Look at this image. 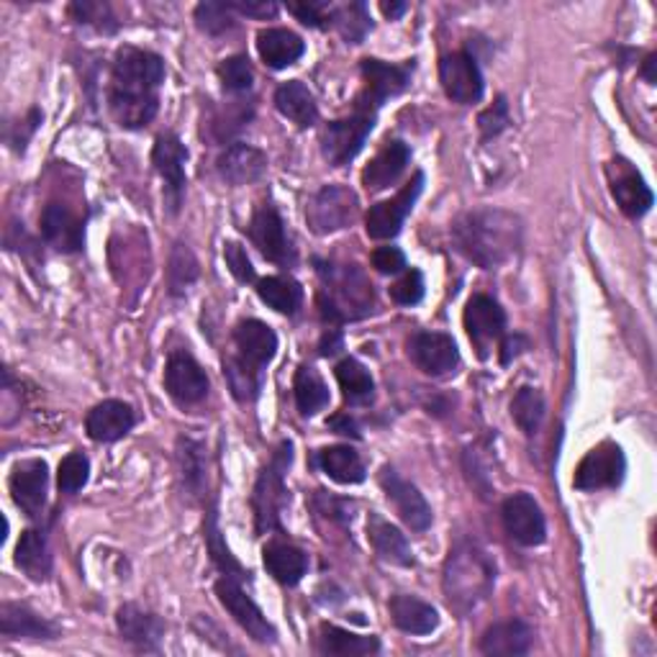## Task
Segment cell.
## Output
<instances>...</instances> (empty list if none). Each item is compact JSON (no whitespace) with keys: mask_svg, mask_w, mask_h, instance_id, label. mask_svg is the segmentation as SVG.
I'll list each match as a JSON object with an SVG mask.
<instances>
[{"mask_svg":"<svg viewBox=\"0 0 657 657\" xmlns=\"http://www.w3.org/2000/svg\"><path fill=\"white\" fill-rule=\"evenodd\" d=\"M165 80V62L140 47H121L113 57L109 105L113 119L124 129L152 124L160 109V85Z\"/></svg>","mask_w":657,"mask_h":657,"instance_id":"obj_1","label":"cell"},{"mask_svg":"<svg viewBox=\"0 0 657 657\" xmlns=\"http://www.w3.org/2000/svg\"><path fill=\"white\" fill-rule=\"evenodd\" d=\"M458 253L478 267H499L522 245V222L509 211L483 208L462 214L452 224Z\"/></svg>","mask_w":657,"mask_h":657,"instance_id":"obj_2","label":"cell"},{"mask_svg":"<svg viewBox=\"0 0 657 657\" xmlns=\"http://www.w3.org/2000/svg\"><path fill=\"white\" fill-rule=\"evenodd\" d=\"M493 583H496V565L481 545L462 540L450 550L442 588L452 612L460 616L475 612L491 596Z\"/></svg>","mask_w":657,"mask_h":657,"instance_id":"obj_3","label":"cell"},{"mask_svg":"<svg viewBox=\"0 0 657 657\" xmlns=\"http://www.w3.org/2000/svg\"><path fill=\"white\" fill-rule=\"evenodd\" d=\"M324 280H327L329 298L321 296V314L329 321H347L360 319L376 306V296H372V286L365 275L357 270L355 265L342 267V270H321Z\"/></svg>","mask_w":657,"mask_h":657,"instance_id":"obj_4","label":"cell"},{"mask_svg":"<svg viewBox=\"0 0 657 657\" xmlns=\"http://www.w3.org/2000/svg\"><path fill=\"white\" fill-rule=\"evenodd\" d=\"M294 460V444L283 442L259 473L253 493L257 534L280 530V511L286 506V473Z\"/></svg>","mask_w":657,"mask_h":657,"instance_id":"obj_5","label":"cell"},{"mask_svg":"<svg viewBox=\"0 0 657 657\" xmlns=\"http://www.w3.org/2000/svg\"><path fill=\"white\" fill-rule=\"evenodd\" d=\"M376 109L370 105L357 103L352 116L331 121V124L324 129L321 136V150L324 157H327L335 167H342L347 162H352L357 154H360L365 140H368L372 126H376Z\"/></svg>","mask_w":657,"mask_h":657,"instance_id":"obj_6","label":"cell"},{"mask_svg":"<svg viewBox=\"0 0 657 657\" xmlns=\"http://www.w3.org/2000/svg\"><path fill=\"white\" fill-rule=\"evenodd\" d=\"M357 211H360V203H357V196L350 188H345V185H327V188H321L308 201L306 222L314 234H321L324 237V234L347 229L357 218Z\"/></svg>","mask_w":657,"mask_h":657,"instance_id":"obj_7","label":"cell"},{"mask_svg":"<svg viewBox=\"0 0 657 657\" xmlns=\"http://www.w3.org/2000/svg\"><path fill=\"white\" fill-rule=\"evenodd\" d=\"M216 596L226 612L232 614V619L237 622L239 627L255 639V643H263V645L275 643L278 632H275L270 622H267L263 608H259L253 598L245 594V588L239 586V581L234 578V575H224V578L216 583Z\"/></svg>","mask_w":657,"mask_h":657,"instance_id":"obj_8","label":"cell"},{"mask_svg":"<svg viewBox=\"0 0 657 657\" xmlns=\"http://www.w3.org/2000/svg\"><path fill=\"white\" fill-rule=\"evenodd\" d=\"M624 470H627V460H624L619 444L602 442L581 460L573 483L578 491L614 489L624 481Z\"/></svg>","mask_w":657,"mask_h":657,"instance_id":"obj_9","label":"cell"},{"mask_svg":"<svg viewBox=\"0 0 657 657\" xmlns=\"http://www.w3.org/2000/svg\"><path fill=\"white\" fill-rule=\"evenodd\" d=\"M424 191V173L413 175V181L409 185L396 193L391 201L378 203L368 211V218H365V229H368L370 239H393L396 234L401 232V226L406 222V216L411 214L413 203Z\"/></svg>","mask_w":657,"mask_h":657,"instance_id":"obj_10","label":"cell"},{"mask_svg":"<svg viewBox=\"0 0 657 657\" xmlns=\"http://www.w3.org/2000/svg\"><path fill=\"white\" fill-rule=\"evenodd\" d=\"M152 162L162 181H165V201L170 214H177L185 196V162H188V150H185V144L175 134H160L152 150Z\"/></svg>","mask_w":657,"mask_h":657,"instance_id":"obj_11","label":"cell"},{"mask_svg":"<svg viewBox=\"0 0 657 657\" xmlns=\"http://www.w3.org/2000/svg\"><path fill=\"white\" fill-rule=\"evenodd\" d=\"M501 519L509 537L524 547H537L547 537V522L537 501L530 493H514L501 506Z\"/></svg>","mask_w":657,"mask_h":657,"instance_id":"obj_12","label":"cell"},{"mask_svg":"<svg viewBox=\"0 0 657 657\" xmlns=\"http://www.w3.org/2000/svg\"><path fill=\"white\" fill-rule=\"evenodd\" d=\"M462 321H465L470 342L475 345L478 355L485 360L493 342H499V339L504 337V329H506L504 308L493 301L491 296H473L465 306V316H462Z\"/></svg>","mask_w":657,"mask_h":657,"instance_id":"obj_13","label":"cell"},{"mask_svg":"<svg viewBox=\"0 0 657 657\" xmlns=\"http://www.w3.org/2000/svg\"><path fill=\"white\" fill-rule=\"evenodd\" d=\"M440 80L450 101L468 105L483 99V75L468 52H452L448 57H442Z\"/></svg>","mask_w":657,"mask_h":657,"instance_id":"obj_14","label":"cell"},{"mask_svg":"<svg viewBox=\"0 0 657 657\" xmlns=\"http://www.w3.org/2000/svg\"><path fill=\"white\" fill-rule=\"evenodd\" d=\"M165 388L170 399L181 406H196L208 396V376L188 352L170 355L165 368Z\"/></svg>","mask_w":657,"mask_h":657,"instance_id":"obj_15","label":"cell"},{"mask_svg":"<svg viewBox=\"0 0 657 657\" xmlns=\"http://www.w3.org/2000/svg\"><path fill=\"white\" fill-rule=\"evenodd\" d=\"M409 355L413 365L427 376H448L460 365V352L455 339L442 331H421L409 342Z\"/></svg>","mask_w":657,"mask_h":657,"instance_id":"obj_16","label":"cell"},{"mask_svg":"<svg viewBox=\"0 0 657 657\" xmlns=\"http://www.w3.org/2000/svg\"><path fill=\"white\" fill-rule=\"evenodd\" d=\"M380 485H383L388 501H391L396 511H399V516L413 532H424L432 526V506L427 504V499L421 496L417 485L403 481L393 468H383Z\"/></svg>","mask_w":657,"mask_h":657,"instance_id":"obj_17","label":"cell"},{"mask_svg":"<svg viewBox=\"0 0 657 657\" xmlns=\"http://www.w3.org/2000/svg\"><path fill=\"white\" fill-rule=\"evenodd\" d=\"M608 175H612L614 201L619 203V208L629 218L645 216L653 208L655 196L650 185L645 183V177L627 160H614L612 167H608Z\"/></svg>","mask_w":657,"mask_h":657,"instance_id":"obj_18","label":"cell"},{"mask_svg":"<svg viewBox=\"0 0 657 657\" xmlns=\"http://www.w3.org/2000/svg\"><path fill=\"white\" fill-rule=\"evenodd\" d=\"M362 75L368 83V91L360 99V103L370 109H380L383 101L403 93L411 83V64H388L380 60H362Z\"/></svg>","mask_w":657,"mask_h":657,"instance_id":"obj_19","label":"cell"},{"mask_svg":"<svg viewBox=\"0 0 657 657\" xmlns=\"http://www.w3.org/2000/svg\"><path fill=\"white\" fill-rule=\"evenodd\" d=\"M47 483H50V470L44 460H23L11 473V496L16 506L27 511L29 516H39L47 501Z\"/></svg>","mask_w":657,"mask_h":657,"instance_id":"obj_20","label":"cell"},{"mask_svg":"<svg viewBox=\"0 0 657 657\" xmlns=\"http://www.w3.org/2000/svg\"><path fill=\"white\" fill-rule=\"evenodd\" d=\"M116 627L129 645L144 653H157L162 637H165V622L136 604H124L119 608Z\"/></svg>","mask_w":657,"mask_h":657,"instance_id":"obj_21","label":"cell"},{"mask_svg":"<svg viewBox=\"0 0 657 657\" xmlns=\"http://www.w3.org/2000/svg\"><path fill=\"white\" fill-rule=\"evenodd\" d=\"M249 239H253V245L263 253V257L270 259V263H278V265L294 263V249L288 245L286 226H283V218L273 206H263L253 216V224H249Z\"/></svg>","mask_w":657,"mask_h":657,"instance_id":"obj_22","label":"cell"},{"mask_svg":"<svg viewBox=\"0 0 657 657\" xmlns=\"http://www.w3.org/2000/svg\"><path fill=\"white\" fill-rule=\"evenodd\" d=\"M134 424H136V417L132 406L116 399L93 406L85 419L88 437L95 442H116L121 437L132 432Z\"/></svg>","mask_w":657,"mask_h":657,"instance_id":"obj_23","label":"cell"},{"mask_svg":"<svg viewBox=\"0 0 657 657\" xmlns=\"http://www.w3.org/2000/svg\"><path fill=\"white\" fill-rule=\"evenodd\" d=\"M42 234L47 245L60 249V253H78L85 239L83 222L72 214L70 206H64V203H57V201L47 203L42 214Z\"/></svg>","mask_w":657,"mask_h":657,"instance_id":"obj_24","label":"cell"},{"mask_svg":"<svg viewBox=\"0 0 657 657\" xmlns=\"http://www.w3.org/2000/svg\"><path fill=\"white\" fill-rule=\"evenodd\" d=\"M534 645V629L522 619L499 622L485 629L481 637V653L496 657H516L526 655Z\"/></svg>","mask_w":657,"mask_h":657,"instance_id":"obj_25","label":"cell"},{"mask_svg":"<svg viewBox=\"0 0 657 657\" xmlns=\"http://www.w3.org/2000/svg\"><path fill=\"white\" fill-rule=\"evenodd\" d=\"M234 345H237L242 360L255 365L257 370H263L273 360L275 352H278V337H275V331L257 319H245L237 324V329H234Z\"/></svg>","mask_w":657,"mask_h":657,"instance_id":"obj_26","label":"cell"},{"mask_svg":"<svg viewBox=\"0 0 657 657\" xmlns=\"http://www.w3.org/2000/svg\"><path fill=\"white\" fill-rule=\"evenodd\" d=\"M411 150L406 147L403 142H388L383 150H380L368 167L362 170V185L368 191H386L388 185L399 181L401 173L409 165Z\"/></svg>","mask_w":657,"mask_h":657,"instance_id":"obj_27","label":"cell"},{"mask_svg":"<svg viewBox=\"0 0 657 657\" xmlns=\"http://www.w3.org/2000/svg\"><path fill=\"white\" fill-rule=\"evenodd\" d=\"M267 170V157L249 144H232L218 157V175L232 185H249L259 181Z\"/></svg>","mask_w":657,"mask_h":657,"instance_id":"obj_28","label":"cell"},{"mask_svg":"<svg viewBox=\"0 0 657 657\" xmlns=\"http://www.w3.org/2000/svg\"><path fill=\"white\" fill-rule=\"evenodd\" d=\"M257 52L267 68L283 70L301 60L306 44L301 37L288 29H263L257 34Z\"/></svg>","mask_w":657,"mask_h":657,"instance_id":"obj_29","label":"cell"},{"mask_svg":"<svg viewBox=\"0 0 657 657\" xmlns=\"http://www.w3.org/2000/svg\"><path fill=\"white\" fill-rule=\"evenodd\" d=\"M0 632L8 639H54L57 627L29 606L3 604L0 606Z\"/></svg>","mask_w":657,"mask_h":657,"instance_id":"obj_30","label":"cell"},{"mask_svg":"<svg viewBox=\"0 0 657 657\" xmlns=\"http://www.w3.org/2000/svg\"><path fill=\"white\" fill-rule=\"evenodd\" d=\"M393 624L406 635H432L440 627V614L432 604L421 602L413 596H393L391 598Z\"/></svg>","mask_w":657,"mask_h":657,"instance_id":"obj_31","label":"cell"},{"mask_svg":"<svg viewBox=\"0 0 657 657\" xmlns=\"http://www.w3.org/2000/svg\"><path fill=\"white\" fill-rule=\"evenodd\" d=\"M263 560L267 573L278 583H283V586H296V583H301L308 571V557L304 550L288 545V542H270V545L263 550Z\"/></svg>","mask_w":657,"mask_h":657,"instance_id":"obj_32","label":"cell"},{"mask_svg":"<svg viewBox=\"0 0 657 657\" xmlns=\"http://www.w3.org/2000/svg\"><path fill=\"white\" fill-rule=\"evenodd\" d=\"M380 650L378 637H360L355 632L339 629L335 624H321L319 637H316V653L337 655V657H357L372 655Z\"/></svg>","mask_w":657,"mask_h":657,"instance_id":"obj_33","label":"cell"},{"mask_svg":"<svg viewBox=\"0 0 657 657\" xmlns=\"http://www.w3.org/2000/svg\"><path fill=\"white\" fill-rule=\"evenodd\" d=\"M275 105H278L283 116L290 119L301 129L314 126L316 119H319V105H316L314 93L308 91L301 80L283 83L278 91H275Z\"/></svg>","mask_w":657,"mask_h":657,"instance_id":"obj_34","label":"cell"},{"mask_svg":"<svg viewBox=\"0 0 657 657\" xmlns=\"http://www.w3.org/2000/svg\"><path fill=\"white\" fill-rule=\"evenodd\" d=\"M177 470H181V485L191 499H201L206 491V450L198 440L181 437L177 440Z\"/></svg>","mask_w":657,"mask_h":657,"instance_id":"obj_35","label":"cell"},{"mask_svg":"<svg viewBox=\"0 0 657 657\" xmlns=\"http://www.w3.org/2000/svg\"><path fill=\"white\" fill-rule=\"evenodd\" d=\"M368 537L376 547V553L391 565H401V567H411L413 565V555L409 547V540L403 537V532L399 526L388 524L386 519H380L372 514L368 522Z\"/></svg>","mask_w":657,"mask_h":657,"instance_id":"obj_36","label":"cell"},{"mask_svg":"<svg viewBox=\"0 0 657 657\" xmlns=\"http://www.w3.org/2000/svg\"><path fill=\"white\" fill-rule=\"evenodd\" d=\"M16 565L29 575L31 581H47L52 573V555L47 537L39 530H27L16 545Z\"/></svg>","mask_w":657,"mask_h":657,"instance_id":"obj_37","label":"cell"},{"mask_svg":"<svg viewBox=\"0 0 657 657\" xmlns=\"http://www.w3.org/2000/svg\"><path fill=\"white\" fill-rule=\"evenodd\" d=\"M319 465L324 473H327L335 483L342 485H355L365 481V465L360 455L352 448H345V444H337V448H327L319 452Z\"/></svg>","mask_w":657,"mask_h":657,"instance_id":"obj_38","label":"cell"},{"mask_svg":"<svg viewBox=\"0 0 657 657\" xmlns=\"http://www.w3.org/2000/svg\"><path fill=\"white\" fill-rule=\"evenodd\" d=\"M257 296L278 314L294 316L304 304V288L288 275H270L257 283Z\"/></svg>","mask_w":657,"mask_h":657,"instance_id":"obj_39","label":"cell"},{"mask_svg":"<svg viewBox=\"0 0 657 657\" xmlns=\"http://www.w3.org/2000/svg\"><path fill=\"white\" fill-rule=\"evenodd\" d=\"M294 393H296L298 411H301L304 417H314V413H319L321 409H327L329 406L327 383H324L319 372H316L314 368H308V365L298 368Z\"/></svg>","mask_w":657,"mask_h":657,"instance_id":"obj_40","label":"cell"},{"mask_svg":"<svg viewBox=\"0 0 657 657\" xmlns=\"http://www.w3.org/2000/svg\"><path fill=\"white\" fill-rule=\"evenodd\" d=\"M545 396H542L537 388L526 386L514 396V401H511V417H514L516 427L522 429L526 437H534L540 432L542 421H545Z\"/></svg>","mask_w":657,"mask_h":657,"instance_id":"obj_41","label":"cell"},{"mask_svg":"<svg viewBox=\"0 0 657 657\" xmlns=\"http://www.w3.org/2000/svg\"><path fill=\"white\" fill-rule=\"evenodd\" d=\"M335 376H337L339 388H342L345 399L350 403H368L372 399L376 383H372L370 372L362 362H357V360H352V357H347V360H342L337 365Z\"/></svg>","mask_w":657,"mask_h":657,"instance_id":"obj_42","label":"cell"},{"mask_svg":"<svg viewBox=\"0 0 657 657\" xmlns=\"http://www.w3.org/2000/svg\"><path fill=\"white\" fill-rule=\"evenodd\" d=\"M224 376L229 380L232 393L239 401H255L263 386V370H257L255 365L242 360L239 355H232L224 360Z\"/></svg>","mask_w":657,"mask_h":657,"instance_id":"obj_43","label":"cell"},{"mask_svg":"<svg viewBox=\"0 0 657 657\" xmlns=\"http://www.w3.org/2000/svg\"><path fill=\"white\" fill-rule=\"evenodd\" d=\"M198 278V259L191 253L188 245H175L173 255H170V267H167V280H170V294L181 296L193 286Z\"/></svg>","mask_w":657,"mask_h":657,"instance_id":"obj_44","label":"cell"},{"mask_svg":"<svg viewBox=\"0 0 657 657\" xmlns=\"http://www.w3.org/2000/svg\"><path fill=\"white\" fill-rule=\"evenodd\" d=\"M331 23H335L339 34H342L350 44H360L362 39L368 37V31L372 29L365 3H350V6L335 8V13H331Z\"/></svg>","mask_w":657,"mask_h":657,"instance_id":"obj_45","label":"cell"},{"mask_svg":"<svg viewBox=\"0 0 657 657\" xmlns=\"http://www.w3.org/2000/svg\"><path fill=\"white\" fill-rule=\"evenodd\" d=\"M218 80H222L224 91L229 93H247L249 88L255 83V72H253V64H249L247 57H229V60H224L218 64Z\"/></svg>","mask_w":657,"mask_h":657,"instance_id":"obj_46","label":"cell"},{"mask_svg":"<svg viewBox=\"0 0 657 657\" xmlns=\"http://www.w3.org/2000/svg\"><path fill=\"white\" fill-rule=\"evenodd\" d=\"M91 478V460L83 452H70L68 458L60 462V473H57V485L62 493H78Z\"/></svg>","mask_w":657,"mask_h":657,"instance_id":"obj_47","label":"cell"},{"mask_svg":"<svg viewBox=\"0 0 657 657\" xmlns=\"http://www.w3.org/2000/svg\"><path fill=\"white\" fill-rule=\"evenodd\" d=\"M232 3H201L196 8V23L201 31H206L211 37L226 34V31L234 29V16H232Z\"/></svg>","mask_w":657,"mask_h":657,"instance_id":"obj_48","label":"cell"},{"mask_svg":"<svg viewBox=\"0 0 657 657\" xmlns=\"http://www.w3.org/2000/svg\"><path fill=\"white\" fill-rule=\"evenodd\" d=\"M206 540H208V550H211V557H214V565L222 571L224 575H234V578H242L245 571H242V565L237 560L232 557L229 550L222 542V532H218L216 526V514L211 511L208 514V522H206Z\"/></svg>","mask_w":657,"mask_h":657,"instance_id":"obj_49","label":"cell"},{"mask_svg":"<svg viewBox=\"0 0 657 657\" xmlns=\"http://www.w3.org/2000/svg\"><path fill=\"white\" fill-rule=\"evenodd\" d=\"M391 298L399 306H417L424 298V275L419 270H406L391 286Z\"/></svg>","mask_w":657,"mask_h":657,"instance_id":"obj_50","label":"cell"},{"mask_svg":"<svg viewBox=\"0 0 657 657\" xmlns=\"http://www.w3.org/2000/svg\"><path fill=\"white\" fill-rule=\"evenodd\" d=\"M288 11L298 16V21L306 23V27L324 29L331 23V13H335V6L321 3V0H304V3H288Z\"/></svg>","mask_w":657,"mask_h":657,"instance_id":"obj_51","label":"cell"},{"mask_svg":"<svg viewBox=\"0 0 657 657\" xmlns=\"http://www.w3.org/2000/svg\"><path fill=\"white\" fill-rule=\"evenodd\" d=\"M224 259L229 265V270L239 283H253L255 280V267L249 263L247 249L237 245V242H226L224 245Z\"/></svg>","mask_w":657,"mask_h":657,"instance_id":"obj_52","label":"cell"},{"mask_svg":"<svg viewBox=\"0 0 657 657\" xmlns=\"http://www.w3.org/2000/svg\"><path fill=\"white\" fill-rule=\"evenodd\" d=\"M478 124H481V132L485 140H491V136H496L504 132L509 126V105L504 99H499L496 103L491 105L489 111L481 113V119H478Z\"/></svg>","mask_w":657,"mask_h":657,"instance_id":"obj_53","label":"cell"},{"mask_svg":"<svg viewBox=\"0 0 657 657\" xmlns=\"http://www.w3.org/2000/svg\"><path fill=\"white\" fill-rule=\"evenodd\" d=\"M372 267L383 275H396L406 267V257L399 247H378L372 253Z\"/></svg>","mask_w":657,"mask_h":657,"instance_id":"obj_54","label":"cell"},{"mask_svg":"<svg viewBox=\"0 0 657 657\" xmlns=\"http://www.w3.org/2000/svg\"><path fill=\"white\" fill-rule=\"evenodd\" d=\"M232 8L242 16H253V19H267V16L278 13V6L267 3V0H247V3H232Z\"/></svg>","mask_w":657,"mask_h":657,"instance_id":"obj_55","label":"cell"},{"mask_svg":"<svg viewBox=\"0 0 657 657\" xmlns=\"http://www.w3.org/2000/svg\"><path fill=\"white\" fill-rule=\"evenodd\" d=\"M329 427L335 429L337 434H345V437H360V429H357V421L350 417V413H337V417L329 419Z\"/></svg>","mask_w":657,"mask_h":657,"instance_id":"obj_56","label":"cell"},{"mask_svg":"<svg viewBox=\"0 0 657 657\" xmlns=\"http://www.w3.org/2000/svg\"><path fill=\"white\" fill-rule=\"evenodd\" d=\"M339 350H342V335H339L337 329H329L327 335L321 337L319 352H321L324 357H331V355H337Z\"/></svg>","mask_w":657,"mask_h":657,"instance_id":"obj_57","label":"cell"},{"mask_svg":"<svg viewBox=\"0 0 657 657\" xmlns=\"http://www.w3.org/2000/svg\"><path fill=\"white\" fill-rule=\"evenodd\" d=\"M519 345H524L522 337H509L504 342V347H501V350H504V352H501V362H511V357H516L519 352H522V350H519Z\"/></svg>","mask_w":657,"mask_h":657,"instance_id":"obj_58","label":"cell"},{"mask_svg":"<svg viewBox=\"0 0 657 657\" xmlns=\"http://www.w3.org/2000/svg\"><path fill=\"white\" fill-rule=\"evenodd\" d=\"M406 3H380V11H383L388 19H399V16L406 13Z\"/></svg>","mask_w":657,"mask_h":657,"instance_id":"obj_59","label":"cell"},{"mask_svg":"<svg viewBox=\"0 0 657 657\" xmlns=\"http://www.w3.org/2000/svg\"><path fill=\"white\" fill-rule=\"evenodd\" d=\"M653 68H655V54H650V57H647V62H645V78H647V80H650V83H655Z\"/></svg>","mask_w":657,"mask_h":657,"instance_id":"obj_60","label":"cell"}]
</instances>
